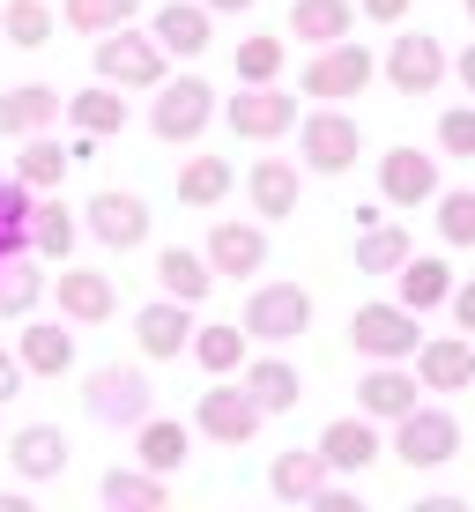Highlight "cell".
Segmentation results:
<instances>
[{"mask_svg":"<svg viewBox=\"0 0 475 512\" xmlns=\"http://www.w3.org/2000/svg\"><path fill=\"white\" fill-rule=\"evenodd\" d=\"M349 342H357V357H372V364H409L416 342H424V312H409V305H357L349 312Z\"/></svg>","mask_w":475,"mask_h":512,"instance_id":"cell-1","label":"cell"},{"mask_svg":"<svg viewBox=\"0 0 475 512\" xmlns=\"http://www.w3.org/2000/svg\"><path fill=\"white\" fill-rule=\"evenodd\" d=\"M297 156H305V171H320V179H342L349 164L364 156V127L349 112H305V127H297Z\"/></svg>","mask_w":475,"mask_h":512,"instance_id":"cell-2","label":"cell"},{"mask_svg":"<svg viewBox=\"0 0 475 512\" xmlns=\"http://www.w3.org/2000/svg\"><path fill=\"white\" fill-rule=\"evenodd\" d=\"M97 82H112V90H156L164 82V45L142 38V30H104L97 38Z\"/></svg>","mask_w":475,"mask_h":512,"instance_id":"cell-3","label":"cell"},{"mask_svg":"<svg viewBox=\"0 0 475 512\" xmlns=\"http://www.w3.org/2000/svg\"><path fill=\"white\" fill-rule=\"evenodd\" d=\"M453 453H461V423H453L446 409H409V416H394V461L401 468H446Z\"/></svg>","mask_w":475,"mask_h":512,"instance_id":"cell-4","label":"cell"},{"mask_svg":"<svg viewBox=\"0 0 475 512\" xmlns=\"http://www.w3.org/2000/svg\"><path fill=\"white\" fill-rule=\"evenodd\" d=\"M305 327H312V297L297 290V282H260V290L245 297V334H253V342H297Z\"/></svg>","mask_w":475,"mask_h":512,"instance_id":"cell-5","label":"cell"},{"mask_svg":"<svg viewBox=\"0 0 475 512\" xmlns=\"http://www.w3.org/2000/svg\"><path fill=\"white\" fill-rule=\"evenodd\" d=\"M216 112V90L201 75H179V82H156V104H149V127L156 141H193Z\"/></svg>","mask_w":475,"mask_h":512,"instance_id":"cell-6","label":"cell"},{"mask_svg":"<svg viewBox=\"0 0 475 512\" xmlns=\"http://www.w3.org/2000/svg\"><path fill=\"white\" fill-rule=\"evenodd\" d=\"M297 90H305V97H364V90H372V52H364L357 38L320 45V60L305 67Z\"/></svg>","mask_w":475,"mask_h":512,"instance_id":"cell-7","label":"cell"},{"mask_svg":"<svg viewBox=\"0 0 475 512\" xmlns=\"http://www.w3.org/2000/svg\"><path fill=\"white\" fill-rule=\"evenodd\" d=\"M82 409H90L97 423H142V416H149V379H142V364H104V372H90Z\"/></svg>","mask_w":475,"mask_h":512,"instance_id":"cell-8","label":"cell"},{"mask_svg":"<svg viewBox=\"0 0 475 512\" xmlns=\"http://www.w3.org/2000/svg\"><path fill=\"white\" fill-rule=\"evenodd\" d=\"M386 82H394L401 97H431L438 82H446V45H438L431 30L394 38V52H386Z\"/></svg>","mask_w":475,"mask_h":512,"instance_id":"cell-9","label":"cell"},{"mask_svg":"<svg viewBox=\"0 0 475 512\" xmlns=\"http://www.w3.org/2000/svg\"><path fill=\"white\" fill-rule=\"evenodd\" d=\"M193 423H201V431L216 438V446H245V438H253L268 416L253 409V394H245V386L223 379V386H208V394L193 401Z\"/></svg>","mask_w":475,"mask_h":512,"instance_id":"cell-10","label":"cell"},{"mask_svg":"<svg viewBox=\"0 0 475 512\" xmlns=\"http://www.w3.org/2000/svg\"><path fill=\"white\" fill-rule=\"evenodd\" d=\"M297 127V97L275 82H245V97H231V134L238 141H275Z\"/></svg>","mask_w":475,"mask_h":512,"instance_id":"cell-11","label":"cell"},{"mask_svg":"<svg viewBox=\"0 0 475 512\" xmlns=\"http://www.w3.org/2000/svg\"><path fill=\"white\" fill-rule=\"evenodd\" d=\"M416 386L424 394H461V386H475V349L461 342V334H431V342H416Z\"/></svg>","mask_w":475,"mask_h":512,"instance_id":"cell-12","label":"cell"},{"mask_svg":"<svg viewBox=\"0 0 475 512\" xmlns=\"http://www.w3.org/2000/svg\"><path fill=\"white\" fill-rule=\"evenodd\" d=\"M379 193H386L394 208H424L431 193H438V156L409 149V141H401V149H386V156H379Z\"/></svg>","mask_w":475,"mask_h":512,"instance_id":"cell-13","label":"cell"},{"mask_svg":"<svg viewBox=\"0 0 475 512\" xmlns=\"http://www.w3.org/2000/svg\"><path fill=\"white\" fill-rule=\"evenodd\" d=\"M82 216H90V231L112 245V253H134V245L149 238V208H142V193H119V186H104L90 208H82Z\"/></svg>","mask_w":475,"mask_h":512,"instance_id":"cell-14","label":"cell"},{"mask_svg":"<svg viewBox=\"0 0 475 512\" xmlns=\"http://www.w3.org/2000/svg\"><path fill=\"white\" fill-rule=\"evenodd\" d=\"M208 275H260L268 268V231H260V223H216V231H208Z\"/></svg>","mask_w":475,"mask_h":512,"instance_id":"cell-15","label":"cell"},{"mask_svg":"<svg viewBox=\"0 0 475 512\" xmlns=\"http://www.w3.org/2000/svg\"><path fill=\"white\" fill-rule=\"evenodd\" d=\"M186 334H193V305H179V297H156V305L134 312V342H142L149 364H171L186 349Z\"/></svg>","mask_w":475,"mask_h":512,"instance_id":"cell-16","label":"cell"},{"mask_svg":"<svg viewBox=\"0 0 475 512\" xmlns=\"http://www.w3.org/2000/svg\"><path fill=\"white\" fill-rule=\"evenodd\" d=\"M238 386L253 394L260 416H290L297 401H305V386H297V364H283V357H245V364H238Z\"/></svg>","mask_w":475,"mask_h":512,"instance_id":"cell-17","label":"cell"},{"mask_svg":"<svg viewBox=\"0 0 475 512\" xmlns=\"http://www.w3.org/2000/svg\"><path fill=\"white\" fill-rule=\"evenodd\" d=\"M320 461H327V475H364V468L379 461L372 416H334L327 431H320Z\"/></svg>","mask_w":475,"mask_h":512,"instance_id":"cell-18","label":"cell"},{"mask_svg":"<svg viewBox=\"0 0 475 512\" xmlns=\"http://www.w3.org/2000/svg\"><path fill=\"white\" fill-rule=\"evenodd\" d=\"M45 282L60 290V312H67V320H82V327L112 320V305H119L112 275H97V268H60V275H45Z\"/></svg>","mask_w":475,"mask_h":512,"instance_id":"cell-19","label":"cell"},{"mask_svg":"<svg viewBox=\"0 0 475 512\" xmlns=\"http://www.w3.org/2000/svg\"><path fill=\"white\" fill-rule=\"evenodd\" d=\"M8 461H15V475H30V483H52V475L67 468V431L60 423H23V431L8 438Z\"/></svg>","mask_w":475,"mask_h":512,"instance_id":"cell-20","label":"cell"},{"mask_svg":"<svg viewBox=\"0 0 475 512\" xmlns=\"http://www.w3.org/2000/svg\"><path fill=\"white\" fill-rule=\"evenodd\" d=\"M245 193H253V216H260V223L297 216V164H283V156H260V164L245 171Z\"/></svg>","mask_w":475,"mask_h":512,"instance_id":"cell-21","label":"cell"},{"mask_svg":"<svg viewBox=\"0 0 475 512\" xmlns=\"http://www.w3.org/2000/svg\"><path fill=\"white\" fill-rule=\"evenodd\" d=\"M268 490H275L283 505H312V498L327 490V461H320V446H290V453H275Z\"/></svg>","mask_w":475,"mask_h":512,"instance_id":"cell-22","label":"cell"},{"mask_svg":"<svg viewBox=\"0 0 475 512\" xmlns=\"http://www.w3.org/2000/svg\"><path fill=\"white\" fill-rule=\"evenodd\" d=\"M186 453H193L186 423H171V416H142V423H134V461H142V468L179 475V468H186Z\"/></svg>","mask_w":475,"mask_h":512,"instance_id":"cell-23","label":"cell"},{"mask_svg":"<svg viewBox=\"0 0 475 512\" xmlns=\"http://www.w3.org/2000/svg\"><path fill=\"white\" fill-rule=\"evenodd\" d=\"M97 498L112 505V512H156V505L171 498V475H156V468H104Z\"/></svg>","mask_w":475,"mask_h":512,"instance_id":"cell-24","label":"cell"},{"mask_svg":"<svg viewBox=\"0 0 475 512\" xmlns=\"http://www.w3.org/2000/svg\"><path fill=\"white\" fill-rule=\"evenodd\" d=\"M349 30H357V8H349V0H290V30L283 38L334 45V38H349Z\"/></svg>","mask_w":475,"mask_h":512,"instance_id":"cell-25","label":"cell"},{"mask_svg":"<svg viewBox=\"0 0 475 512\" xmlns=\"http://www.w3.org/2000/svg\"><path fill=\"white\" fill-rule=\"evenodd\" d=\"M409 409H416V372H401V364H379V372L357 386V416H372V423H394Z\"/></svg>","mask_w":475,"mask_h":512,"instance_id":"cell-26","label":"cell"},{"mask_svg":"<svg viewBox=\"0 0 475 512\" xmlns=\"http://www.w3.org/2000/svg\"><path fill=\"white\" fill-rule=\"evenodd\" d=\"M15 364H23V379H67V372H75V334H60V327H23Z\"/></svg>","mask_w":475,"mask_h":512,"instance_id":"cell-27","label":"cell"},{"mask_svg":"<svg viewBox=\"0 0 475 512\" xmlns=\"http://www.w3.org/2000/svg\"><path fill=\"white\" fill-rule=\"evenodd\" d=\"M52 119H60V90H52V82H23V90H8L0 97V134H45Z\"/></svg>","mask_w":475,"mask_h":512,"instance_id":"cell-28","label":"cell"},{"mask_svg":"<svg viewBox=\"0 0 475 512\" xmlns=\"http://www.w3.org/2000/svg\"><path fill=\"white\" fill-rule=\"evenodd\" d=\"M394 305H409V312H431V305H446V290H453V268L446 260H431V253H409L394 268Z\"/></svg>","mask_w":475,"mask_h":512,"instance_id":"cell-29","label":"cell"},{"mask_svg":"<svg viewBox=\"0 0 475 512\" xmlns=\"http://www.w3.org/2000/svg\"><path fill=\"white\" fill-rule=\"evenodd\" d=\"M60 112L75 119V134H119L127 127V97L112 90V82H97V90H75V97H60Z\"/></svg>","mask_w":475,"mask_h":512,"instance_id":"cell-30","label":"cell"},{"mask_svg":"<svg viewBox=\"0 0 475 512\" xmlns=\"http://www.w3.org/2000/svg\"><path fill=\"white\" fill-rule=\"evenodd\" d=\"M149 38L164 45V60H171V52H179V60H193V52H208V8H193V0H171V8L149 23Z\"/></svg>","mask_w":475,"mask_h":512,"instance_id":"cell-31","label":"cell"},{"mask_svg":"<svg viewBox=\"0 0 475 512\" xmlns=\"http://www.w3.org/2000/svg\"><path fill=\"white\" fill-rule=\"evenodd\" d=\"M30 253H45V260H67V253H75V208H67L60 193L30 201Z\"/></svg>","mask_w":475,"mask_h":512,"instance_id":"cell-32","label":"cell"},{"mask_svg":"<svg viewBox=\"0 0 475 512\" xmlns=\"http://www.w3.org/2000/svg\"><path fill=\"white\" fill-rule=\"evenodd\" d=\"M67 164H75V149H60V141H45V134H23V156H15V179H23L30 193H60Z\"/></svg>","mask_w":475,"mask_h":512,"instance_id":"cell-33","label":"cell"},{"mask_svg":"<svg viewBox=\"0 0 475 512\" xmlns=\"http://www.w3.org/2000/svg\"><path fill=\"white\" fill-rule=\"evenodd\" d=\"M156 282H164V297H179V305H201L216 275H208L201 253H186V245H164V253H156Z\"/></svg>","mask_w":475,"mask_h":512,"instance_id":"cell-34","label":"cell"},{"mask_svg":"<svg viewBox=\"0 0 475 512\" xmlns=\"http://www.w3.org/2000/svg\"><path fill=\"white\" fill-rule=\"evenodd\" d=\"M416 245H409V231H401V223H364V238H357V275H394L401 260H409Z\"/></svg>","mask_w":475,"mask_h":512,"instance_id":"cell-35","label":"cell"},{"mask_svg":"<svg viewBox=\"0 0 475 512\" xmlns=\"http://www.w3.org/2000/svg\"><path fill=\"white\" fill-rule=\"evenodd\" d=\"M186 342H193V364H201V372L231 379L238 364H245V349H253V334H238V327H193Z\"/></svg>","mask_w":475,"mask_h":512,"instance_id":"cell-36","label":"cell"},{"mask_svg":"<svg viewBox=\"0 0 475 512\" xmlns=\"http://www.w3.org/2000/svg\"><path fill=\"white\" fill-rule=\"evenodd\" d=\"M38 297H45L38 260H30V253H8V260H0V320H23Z\"/></svg>","mask_w":475,"mask_h":512,"instance_id":"cell-37","label":"cell"},{"mask_svg":"<svg viewBox=\"0 0 475 512\" xmlns=\"http://www.w3.org/2000/svg\"><path fill=\"white\" fill-rule=\"evenodd\" d=\"M52 8L45 0H8V8H0V38L8 45H23V52H38V45H52Z\"/></svg>","mask_w":475,"mask_h":512,"instance_id":"cell-38","label":"cell"},{"mask_svg":"<svg viewBox=\"0 0 475 512\" xmlns=\"http://www.w3.org/2000/svg\"><path fill=\"white\" fill-rule=\"evenodd\" d=\"M30 201H38V193H30L23 179H0V260L30 253Z\"/></svg>","mask_w":475,"mask_h":512,"instance_id":"cell-39","label":"cell"},{"mask_svg":"<svg viewBox=\"0 0 475 512\" xmlns=\"http://www.w3.org/2000/svg\"><path fill=\"white\" fill-rule=\"evenodd\" d=\"M223 193H231V164H223V156H193L179 171V201L186 208H216Z\"/></svg>","mask_w":475,"mask_h":512,"instance_id":"cell-40","label":"cell"},{"mask_svg":"<svg viewBox=\"0 0 475 512\" xmlns=\"http://www.w3.org/2000/svg\"><path fill=\"white\" fill-rule=\"evenodd\" d=\"M134 8H142V0H67V30H82V38H104V30L134 23Z\"/></svg>","mask_w":475,"mask_h":512,"instance_id":"cell-41","label":"cell"},{"mask_svg":"<svg viewBox=\"0 0 475 512\" xmlns=\"http://www.w3.org/2000/svg\"><path fill=\"white\" fill-rule=\"evenodd\" d=\"M283 52H290L283 38H245L231 67H238V82H275L283 75Z\"/></svg>","mask_w":475,"mask_h":512,"instance_id":"cell-42","label":"cell"},{"mask_svg":"<svg viewBox=\"0 0 475 512\" xmlns=\"http://www.w3.org/2000/svg\"><path fill=\"white\" fill-rule=\"evenodd\" d=\"M431 201H438V238L475 245V193H431Z\"/></svg>","mask_w":475,"mask_h":512,"instance_id":"cell-43","label":"cell"},{"mask_svg":"<svg viewBox=\"0 0 475 512\" xmlns=\"http://www.w3.org/2000/svg\"><path fill=\"white\" fill-rule=\"evenodd\" d=\"M438 149L446 156H475V104H453V112L438 119Z\"/></svg>","mask_w":475,"mask_h":512,"instance_id":"cell-44","label":"cell"},{"mask_svg":"<svg viewBox=\"0 0 475 512\" xmlns=\"http://www.w3.org/2000/svg\"><path fill=\"white\" fill-rule=\"evenodd\" d=\"M446 305H453V320H461V334H475V282H453Z\"/></svg>","mask_w":475,"mask_h":512,"instance_id":"cell-45","label":"cell"},{"mask_svg":"<svg viewBox=\"0 0 475 512\" xmlns=\"http://www.w3.org/2000/svg\"><path fill=\"white\" fill-rule=\"evenodd\" d=\"M312 512H357V490H342V483H334V475H327V490H320V498H312Z\"/></svg>","mask_w":475,"mask_h":512,"instance_id":"cell-46","label":"cell"},{"mask_svg":"<svg viewBox=\"0 0 475 512\" xmlns=\"http://www.w3.org/2000/svg\"><path fill=\"white\" fill-rule=\"evenodd\" d=\"M23 394V364H15V349H0V401Z\"/></svg>","mask_w":475,"mask_h":512,"instance_id":"cell-47","label":"cell"},{"mask_svg":"<svg viewBox=\"0 0 475 512\" xmlns=\"http://www.w3.org/2000/svg\"><path fill=\"white\" fill-rule=\"evenodd\" d=\"M364 15H372V23H401V15H409V0H364Z\"/></svg>","mask_w":475,"mask_h":512,"instance_id":"cell-48","label":"cell"},{"mask_svg":"<svg viewBox=\"0 0 475 512\" xmlns=\"http://www.w3.org/2000/svg\"><path fill=\"white\" fill-rule=\"evenodd\" d=\"M453 75H461V90H468V97H475V45H468V52H461V67H453Z\"/></svg>","mask_w":475,"mask_h":512,"instance_id":"cell-49","label":"cell"},{"mask_svg":"<svg viewBox=\"0 0 475 512\" xmlns=\"http://www.w3.org/2000/svg\"><path fill=\"white\" fill-rule=\"evenodd\" d=\"M201 8H223V15H245V8H260V0H201Z\"/></svg>","mask_w":475,"mask_h":512,"instance_id":"cell-50","label":"cell"},{"mask_svg":"<svg viewBox=\"0 0 475 512\" xmlns=\"http://www.w3.org/2000/svg\"><path fill=\"white\" fill-rule=\"evenodd\" d=\"M461 8H468V23H475V0H461Z\"/></svg>","mask_w":475,"mask_h":512,"instance_id":"cell-51","label":"cell"}]
</instances>
